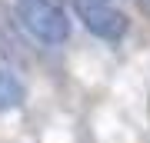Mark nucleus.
Instances as JSON below:
<instances>
[{
    "mask_svg": "<svg viewBox=\"0 0 150 143\" xmlns=\"http://www.w3.org/2000/svg\"><path fill=\"white\" fill-rule=\"evenodd\" d=\"M13 17L33 40L47 43V47H60L70 40V13L64 10L60 0H17L13 4Z\"/></svg>",
    "mask_w": 150,
    "mask_h": 143,
    "instance_id": "1",
    "label": "nucleus"
},
{
    "mask_svg": "<svg viewBox=\"0 0 150 143\" xmlns=\"http://www.w3.org/2000/svg\"><path fill=\"white\" fill-rule=\"evenodd\" d=\"M74 10L80 17V23L97 40L117 43V40H123V33L130 30V17L123 10H117L110 0H74Z\"/></svg>",
    "mask_w": 150,
    "mask_h": 143,
    "instance_id": "2",
    "label": "nucleus"
},
{
    "mask_svg": "<svg viewBox=\"0 0 150 143\" xmlns=\"http://www.w3.org/2000/svg\"><path fill=\"white\" fill-rule=\"evenodd\" d=\"M27 100V87L10 67H0V113H10Z\"/></svg>",
    "mask_w": 150,
    "mask_h": 143,
    "instance_id": "3",
    "label": "nucleus"
},
{
    "mask_svg": "<svg viewBox=\"0 0 150 143\" xmlns=\"http://www.w3.org/2000/svg\"><path fill=\"white\" fill-rule=\"evenodd\" d=\"M137 4H140V10H144V13H150V0H137Z\"/></svg>",
    "mask_w": 150,
    "mask_h": 143,
    "instance_id": "4",
    "label": "nucleus"
}]
</instances>
